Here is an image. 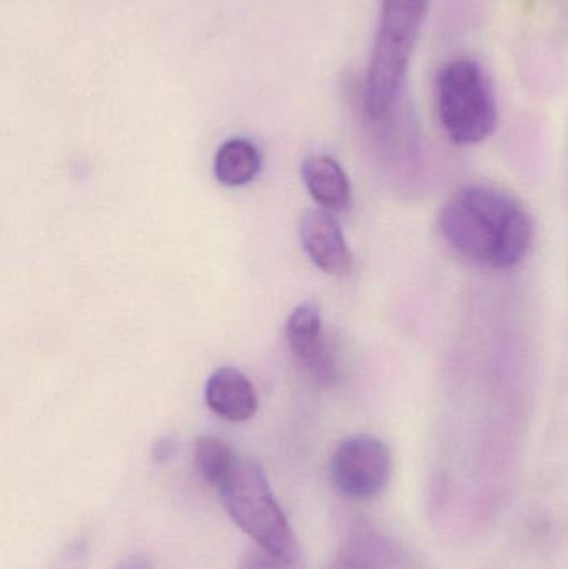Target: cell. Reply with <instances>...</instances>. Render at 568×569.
<instances>
[{"instance_id":"cell-1","label":"cell","mask_w":568,"mask_h":569,"mask_svg":"<svg viewBox=\"0 0 568 569\" xmlns=\"http://www.w3.org/2000/svg\"><path fill=\"white\" fill-rule=\"evenodd\" d=\"M439 229L460 257L496 270L519 266L534 242V220L526 207L487 186L457 190L440 210Z\"/></svg>"},{"instance_id":"cell-2","label":"cell","mask_w":568,"mask_h":569,"mask_svg":"<svg viewBox=\"0 0 568 569\" xmlns=\"http://www.w3.org/2000/svg\"><path fill=\"white\" fill-rule=\"evenodd\" d=\"M432 0H382L366 80V110L386 119L399 99Z\"/></svg>"},{"instance_id":"cell-3","label":"cell","mask_w":568,"mask_h":569,"mask_svg":"<svg viewBox=\"0 0 568 569\" xmlns=\"http://www.w3.org/2000/svg\"><path fill=\"white\" fill-rule=\"evenodd\" d=\"M217 490L227 513L243 533L256 541L257 547L280 557H300L296 535L273 495L262 465L239 458Z\"/></svg>"},{"instance_id":"cell-4","label":"cell","mask_w":568,"mask_h":569,"mask_svg":"<svg viewBox=\"0 0 568 569\" xmlns=\"http://www.w3.org/2000/svg\"><path fill=\"white\" fill-rule=\"evenodd\" d=\"M440 123L457 146H476L492 136L499 120L496 97L482 67L456 59L437 79Z\"/></svg>"},{"instance_id":"cell-5","label":"cell","mask_w":568,"mask_h":569,"mask_svg":"<svg viewBox=\"0 0 568 569\" xmlns=\"http://www.w3.org/2000/svg\"><path fill=\"white\" fill-rule=\"evenodd\" d=\"M393 460L390 448L373 435L347 438L330 458V478L340 495L356 501L379 497L390 478Z\"/></svg>"},{"instance_id":"cell-6","label":"cell","mask_w":568,"mask_h":569,"mask_svg":"<svg viewBox=\"0 0 568 569\" xmlns=\"http://www.w3.org/2000/svg\"><path fill=\"white\" fill-rule=\"evenodd\" d=\"M286 341L293 360L316 383L336 385L340 365L323 331L322 315L312 301L293 308L286 321Z\"/></svg>"},{"instance_id":"cell-7","label":"cell","mask_w":568,"mask_h":569,"mask_svg":"<svg viewBox=\"0 0 568 569\" xmlns=\"http://www.w3.org/2000/svg\"><path fill=\"white\" fill-rule=\"evenodd\" d=\"M300 242L317 269L327 276L346 277L353 269V253L342 227L332 213L309 209L299 223Z\"/></svg>"},{"instance_id":"cell-8","label":"cell","mask_w":568,"mask_h":569,"mask_svg":"<svg viewBox=\"0 0 568 569\" xmlns=\"http://www.w3.org/2000/svg\"><path fill=\"white\" fill-rule=\"evenodd\" d=\"M402 550L367 521H353L327 569H400Z\"/></svg>"},{"instance_id":"cell-9","label":"cell","mask_w":568,"mask_h":569,"mask_svg":"<svg viewBox=\"0 0 568 569\" xmlns=\"http://www.w3.org/2000/svg\"><path fill=\"white\" fill-rule=\"evenodd\" d=\"M206 403L217 417L242 423L256 417L259 397L246 373L233 367H220L206 383Z\"/></svg>"},{"instance_id":"cell-10","label":"cell","mask_w":568,"mask_h":569,"mask_svg":"<svg viewBox=\"0 0 568 569\" xmlns=\"http://www.w3.org/2000/svg\"><path fill=\"white\" fill-rule=\"evenodd\" d=\"M302 180L307 192L319 209L343 212L352 203V186L339 162L329 156H310L302 163Z\"/></svg>"},{"instance_id":"cell-11","label":"cell","mask_w":568,"mask_h":569,"mask_svg":"<svg viewBox=\"0 0 568 569\" xmlns=\"http://www.w3.org/2000/svg\"><path fill=\"white\" fill-rule=\"evenodd\" d=\"M262 169V156L256 143L240 137L227 140L213 159V176L226 187H243L253 182Z\"/></svg>"},{"instance_id":"cell-12","label":"cell","mask_w":568,"mask_h":569,"mask_svg":"<svg viewBox=\"0 0 568 569\" xmlns=\"http://www.w3.org/2000/svg\"><path fill=\"white\" fill-rule=\"evenodd\" d=\"M196 467L200 477L219 488L220 483L229 477L230 471L236 467L239 457L236 451L216 437H200L196 441Z\"/></svg>"},{"instance_id":"cell-13","label":"cell","mask_w":568,"mask_h":569,"mask_svg":"<svg viewBox=\"0 0 568 569\" xmlns=\"http://www.w3.org/2000/svg\"><path fill=\"white\" fill-rule=\"evenodd\" d=\"M239 569H302V561L300 557H280L266 548L257 547L243 555Z\"/></svg>"},{"instance_id":"cell-14","label":"cell","mask_w":568,"mask_h":569,"mask_svg":"<svg viewBox=\"0 0 568 569\" xmlns=\"http://www.w3.org/2000/svg\"><path fill=\"white\" fill-rule=\"evenodd\" d=\"M87 558V543L83 540L73 541L70 547L63 551L56 569H83Z\"/></svg>"},{"instance_id":"cell-15","label":"cell","mask_w":568,"mask_h":569,"mask_svg":"<svg viewBox=\"0 0 568 569\" xmlns=\"http://www.w3.org/2000/svg\"><path fill=\"white\" fill-rule=\"evenodd\" d=\"M177 453V441L172 437H162L153 443L152 458L156 463L163 465L172 460Z\"/></svg>"},{"instance_id":"cell-16","label":"cell","mask_w":568,"mask_h":569,"mask_svg":"<svg viewBox=\"0 0 568 569\" xmlns=\"http://www.w3.org/2000/svg\"><path fill=\"white\" fill-rule=\"evenodd\" d=\"M117 569H153V565L146 555H132L127 557Z\"/></svg>"}]
</instances>
